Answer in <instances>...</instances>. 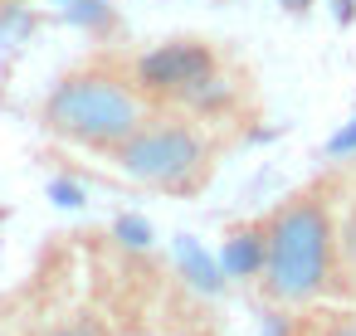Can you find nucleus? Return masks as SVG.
<instances>
[{
  "label": "nucleus",
  "instance_id": "obj_3",
  "mask_svg": "<svg viewBox=\"0 0 356 336\" xmlns=\"http://www.w3.org/2000/svg\"><path fill=\"white\" fill-rule=\"evenodd\" d=\"M225 142L215 137L210 122L181 112V108H156L108 161H118L122 176L166 190V195H200L220 166Z\"/></svg>",
  "mask_w": 356,
  "mask_h": 336
},
{
  "label": "nucleus",
  "instance_id": "obj_2",
  "mask_svg": "<svg viewBox=\"0 0 356 336\" xmlns=\"http://www.w3.org/2000/svg\"><path fill=\"white\" fill-rule=\"evenodd\" d=\"M152 112L156 103L142 93L132 59H118V54H93L74 64L69 74H59V83L40 103V122L54 137L103 156L118 151Z\"/></svg>",
  "mask_w": 356,
  "mask_h": 336
},
{
  "label": "nucleus",
  "instance_id": "obj_8",
  "mask_svg": "<svg viewBox=\"0 0 356 336\" xmlns=\"http://www.w3.org/2000/svg\"><path fill=\"white\" fill-rule=\"evenodd\" d=\"M0 6H6V0H0Z\"/></svg>",
  "mask_w": 356,
  "mask_h": 336
},
{
  "label": "nucleus",
  "instance_id": "obj_5",
  "mask_svg": "<svg viewBox=\"0 0 356 336\" xmlns=\"http://www.w3.org/2000/svg\"><path fill=\"white\" fill-rule=\"evenodd\" d=\"M337 273H341V297H356V195H341V215H337Z\"/></svg>",
  "mask_w": 356,
  "mask_h": 336
},
{
  "label": "nucleus",
  "instance_id": "obj_6",
  "mask_svg": "<svg viewBox=\"0 0 356 336\" xmlns=\"http://www.w3.org/2000/svg\"><path fill=\"white\" fill-rule=\"evenodd\" d=\"M35 336H103V321L88 317V312H74V317H64V321H49V326L35 331Z\"/></svg>",
  "mask_w": 356,
  "mask_h": 336
},
{
  "label": "nucleus",
  "instance_id": "obj_7",
  "mask_svg": "<svg viewBox=\"0 0 356 336\" xmlns=\"http://www.w3.org/2000/svg\"><path fill=\"white\" fill-rule=\"evenodd\" d=\"M103 336H156L147 326H103Z\"/></svg>",
  "mask_w": 356,
  "mask_h": 336
},
{
  "label": "nucleus",
  "instance_id": "obj_1",
  "mask_svg": "<svg viewBox=\"0 0 356 336\" xmlns=\"http://www.w3.org/2000/svg\"><path fill=\"white\" fill-rule=\"evenodd\" d=\"M346 176L327 171L307 185H298L288 200L268 210L259 224V287L273 307H312L327 297H341L337 273V215H341Z\"/></svg>",
  "mask_w": 356,
  "mask_h": 336
},
{
  "label": "nucleus",
  "instance_id": "obj_4",
  "mask_svg": "<svg viewBox=\"0 0 356 336\" xmlns=\"http://www.w3.org/2000/svg\"><path fill=\"white\" fill-rule=\"evenodd\" d=\"M293 312L298 317H288L283 336H356V307L312 302V307H293Z\"/></svg>",
  "mask_w": 356,
  "mask_h": 336
}]
</instances>
